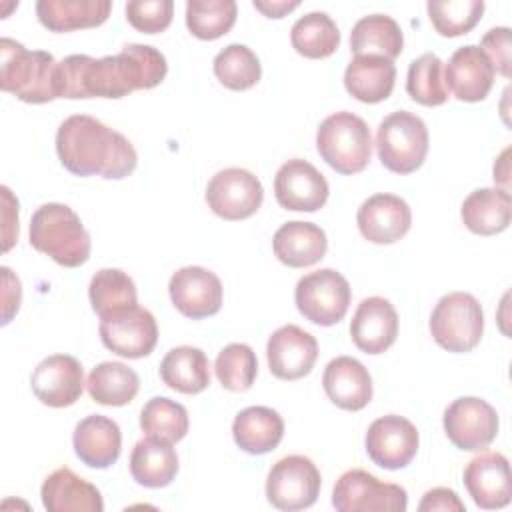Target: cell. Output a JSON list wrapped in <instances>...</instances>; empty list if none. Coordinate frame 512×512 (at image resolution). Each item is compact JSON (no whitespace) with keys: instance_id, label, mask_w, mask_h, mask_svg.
Returning a JSON list of instances; mask_svg holds the SVG:
<instances>
[{"instance_id":"cell-1","label":"cell","mask_w":512,"mask_h":512,"mask_svg":"<svg viewBox=\"0 0 512 512\" xmlns=\"http://www.w3.org/2000/svg\"><path fill=\"white\" fill-rule=\"evenodd\" d=\"M168 72L166 58L148 44H126L118 54L66 56L56 64V98H124L158 86Z\"/></svg>"},{"instance_id":"cell-2","label":"cell","mask_w":512,"mask_h":512,"mask_svg":"<svg viewBox=\"0 0 512 512\" xmlns=\"http://www.w3.org/2000/svg\"><path fill=\"white\" fill-rule=\"evenodd\" d=\"M56 152L74 176L120 180L134 172L138 154L132 142L88 114L68 116L56 132Z\"/></svg>"},{"instance_id":"cell-3","label":"cell","mask_w":512,"mask_h":512,"mask_svg":"<svg viewBox=\"0 0 512 512\" xmlns=\"http://www.w3.org/2000/svg\"><path fill=\"white\" fill-rule=\"evenodd\" d=\"M30 244L64 268H78L90 256V234L66 204L48 202L30 220Z\"/></svg>"},{"instance_id":"cell-4","label":"cell","mask_w":512,"mask_h":512,"mask_svg":"<svg viewBox=\"0 0 512 512\" xmlns=\"http://www.w3.org/2000/svg\"><path fill=\"white\" fill-rule=\"evenodd\" d=\"M56 64L50 52L28 50L12 38L0 40V88L22 102L56 100Z\"/></svg>"},{"instance_id":"cell-5","label":"cell","mask_w":512,"mask_h":512,"mask_svg":"<svg viewBox=\"0 0 512 512\" xmlns=\"http://www.w3.org/2000/svg\"><path fill=\"white\" fill-rule=\"evenodd\" d=\"M316 150L338 174H358L372 156L370 128L352 112H334L318 126Z\"/></svg>"},{"instance_id":"cell-6","label":"cell","mask_w":512,"mask_h":512,"mask_svg":"<svg viewBox=\"0 0 512 512\" xmlns=\"http://www.w3.org/2000/svg\"><path fill=\"white\" fill-rule=\"evenodd\" d=\"M428 128L408 110L388 114L376 130V150L382 166L394 174L418 170L428 154Z\"/></svg>"},{"instance_id":"cell-7","label":"cell","mask_w":512,"mask_h":512,"mask_svg":"<svg viewBox=\"0 0 512 512\" xmlns=\"http://www.w3.org/2000/svg\"><path fill=\"white\" fill-rule=\"evenodd\" d=\"M484 332V312L480 302L468 292L442 296L430 316L434 342L448 352H470L478 346Z\"/></svg>"},{"instance_id":"cell-8","label":"cell","mask_w":512,"mask_h":512,"mask_svg":"<svg viewBox=\"0 0 512 512\" xmlns=\"http://www.w3.org/2000/svg\"><path fill=\"white\" fill-rule=\"evenodd\" d=\"M350 284L334 268H320L302 276L294 290L298 312L318 326L340 322L350 306Z\"/></svg>"},{"instance_id":"cell-9","label":"cell","mask_w":512,"mask_h":512,"mask_svg":"<svg viewBox=\"0 0 512 512\" xmlns=\"http://www.w3.org/2000/svg\"><path fill=\"white\" fill-rule=\"evenodd\" d=\"M320 486L322 478L316 464L302 454H290L272 464L266 478V498L284 512L304 510L316 502Z\"/></svg>"},{"instance_id":"cell-10","label":"cell","mask_w":512,"mask_h":512,"mask_svg":"<svg viewBox=\"0 0 512 512\" xmlns=\"http://www.w3.org/2000/svg\"><path fill=\"white\" fill-rule=\"evenodd\" d=\"M332 506L338 512H404L408 494L398 484L380 482L374 474L352 468L336 480Z\"/></svg>"},{"instance_id":"cell-11","label":"cell","mask_w":512,"mask_h":512,"mask_svg":"<svg viewBox=\"0 0 512 512\" xmlns=\"http://www.w3.org/2000/svg\"><path fill=\"white\" fill-rule=\"evenodd\" d=\"M448 440L466 452L488 448L498 434V414L494 406L476 396L456 398L442 418Z\"/></svg>"},{"instance_id":"cell-12","label":"cell","mask_w":512,"mask_h":512,"mask_svg":"<svg viewBox=\"0 0 512 512\" xmlns=\"http://www.w3.org/2000/svg\"><path fill=\"white\" fill-rule=\"evenodd\" d=\"M264 200L262 182L244 168H224L206 186L208 208L224 220H244L258 212Z\"/></svg>"},{"instance_id":"cell-13","label":"cell","mask_w":512,"mask_h":512,"mask_svg":"<svg viewBox=\"0 0 512 512\" xmlns=\"http://www.w3.org/2000/svg\"><path fill=\"white\" fill-rule=\"evenodd\" d=\"M102 344L122 358H144L158 342V324L150 310L138 304L100 318Z\"/></svg>"},{"instance_id":"cell-14","label":"cell","mask_w":512,"mask_h":512,"mask_svg":"<svg viewBox=\"0 0 512 512\" xmlns=\"http://www.w3.org/2000/svg\"><path fill=\"white\" fill-rule=\"evenodd\" d=\"M420 436L416 426L396 414L382 416L368 426L364 446L368 458L386 470L406 468L418 452Z\"/></svg>"},{"instance_id":"cell-15","label":"cell","mask_w":512,"mask_h":512,"mask_svg":"<svg viewBox=\"0 0 512 512\" xmlns=\"http://www.w3.org/2000/svg\"><path fill=\"white\" fill-rule=\"evenodd\" d=\"M328 194V180L308 160L292 158L274 176L276 202L286 210L316 212L326 204Z\"/></svg>"},{"instance_id":"cell-16","label":"cell","mask_w":512,"mask_h":512,"mask_svg":"<svg viewBox=\"0 0 512 512\" xmlns=\"http://www.w3.org/2000/svg\"><path fill=\"white\" fill-rule=\"evenodd\" d=\"M168 292L174 308L192 320L214 316L222 306V282L212 270L202 266L176 270L170 278Z\"/></svg>"},{"instance_id":"cell-17","label":"cell","mask_w":512,"mask_h":512,"mask_svg":"<svg viewBox=\"0 0 512 512\" xmlns=\"http://www.w3.org/2000/svg\"><path fill=\"white\" fill-rule=\"evenodd\" d=\"M30 386L34 396L50 408L72 406L84 390L82 364L70 354H52L34 368Z\"/></svg>"},{"instance_id":"cell-18","label":"cell","mask_w":512,"mask_h":512,"mask_svg":"<svg viewBox=\"0 0 512 512\" xmlns=\"http://www.w3.org/2000/svg\"><path fill=\"white\" fill-rule=\"evenodd\" d=\"M270 372L280 380H298L310 374L318 358L316 338L296 324L280 326L266 344Z\"/></svg>"},{"instance_id":"cell-19","label":"cell","mask_w":512,"mask_h":512,"mask_svg":"<svg viewBox=\"0 0 512 512\" xmlns=\"http://www.w3.org/2000/svg\"><path fill=\"white\" fill-rule=\"evenodd\" d=\"M464 486L474 504L482 510H496L510 504L512 476L508 458L500 452H482L464 468Z\"/></svg>"},{"instance_id":"cell-20","label":"cell","mask_w":512,"mask_h":512,"mask_svg":"<svg viewBox=\"0 0 512 512\" xmlns=\"http://www.w3.org/2000/svg\"><path fill=\"white\" fill-rule=\"evenodd\" d=\"M360 234L374 244H392L406 236L412 212L406 200L396 194H374L366 198L356 214Z\"/></svg>"},{"instance_id":"cell-21","label":"cell","mask_w":512,"mask_h":512,"mask_svg":"<svg viewBox=\"0 0 512 512\" xmlns=\"http://www.w3.org/2000/svg\"><path fill=\"white\" fill-rule=\"evenodd\" d=\"M496 70L480 46L466 44L458 48L444 66V82L448 90L462 102H480L494 84Z\"/></svg>"},{"instance_id":"cell-22","label":"cell","mask_w":512,"mask_h":512,"mask_svg":"<svg viewBox=\"0 0 512 512\" xmlns=\"http://www.w3.org/2000/svg\"><path fill=\"white\" fill-rule=\"evenodd\" d=\"M350 336L356 348L366 354L386 352L398 336L396 308L382 296L364 298L352 316Z\"/></svg>"},{"instance_id":"cell-23","label":"cell","mask_w":512,"mask_h":512,"mask_svg":"<svg viewBox=\"0 0 512 512\" xmlns=\"http://www.w3.org/2000/svg\"><path fill=\"white\" fill-rule=\"evenodd\" d=\"M322 386L332 404L358 412L372 400V378L366 366L352 356H336L322 374Z\"/></svg>"},{"instance_id":"cell-24","label":"cell","mask_w":512,"mask_h":512,"mask_svg":"<svg viewBox=\"0 0 512 512\" xmlns=\"http://www.w3.org/2000/svg\"><path fill=\"white\" fill-rule=\"evenodd\" d=\"M76 456L90 468L104 470L112 466L122 450L120 426L102 414L82 418L72 434Z\"/></svg>"},{"instance_id":"cell-25","label":"cell","mask_w":512,"mask_h":512,"mask_svg":"<svg viewBox=\"0 0 512 512\" xmlns=\"http://www.w3.org/2000/svg\"><path fill=\"white\" fill-rule=\"evenodd\" d=\"M42 504L48 512H102L104 500L100 490L80 478L68 466L46 476L40 488Z\"/></svg>"},{"instance_id":"cell-26","label":"cell","mask_w":512,"mask_h":512,"mask_svg":"<svg viewBox=\"0 0 512 512\" xmlns=\"http://www.w3.org/2000/svg\"><path fill=\"white\" fill-rule=\"evenodd\" d=\"M272 248L274 256L282 264L290 268H306L324 258L328 240L326 232L320 226L312 222L292 220L276 230L272 238Z\"/></svg>"},{"instance_id":"cell-27","label":"cell","mask_w":512,"mask_h":512,"mask_svg":"<svg viewBox=\"0 0 512 512\" xmlns=\"http://www.w3.org/2000/svg\"><path fill=\"white\" fill-rule=\"evenodd\" d=\"M396 82L392 60L382 56H354L344 70V86L352 98L364 104L386 100Z\"/></svg>"},{"instance_id":"cell-28","label":"cell","mask_w":512,"mask_h":512,"mask_svg":"<svg viewBox=\"0 0 512 512\" xmlns=\"http://www.w3.org/2000/svg\"><path fill=\"white\" fill-rule=\"evenodd\" d=\"M460 216L464 226L474 234H500L512 218L510 192L506 188H478L464 198Z\"/></svg>"},{"instance_id":"cell-29","label":"cell","mask_w":512,"mask_h":512,"mask_svg":"<svg viewBox=\"0 0 512 512\" xmlns=\"http://www.w3.org/2000/svg\"><path fill=\"white\" fill-rule=\"evenodd\" d=\"M112 10L110 0H38L36 16L52 32L94 28L106 22Z\"/></svg>"},{"instance_id":"cell-30","label":"cell","mask_w":512,"mask_h":512,"mask_svg":"<svg viewBox=\"0 0 512 512\" xmlns=\"http://www.w3.org/2000/svg\"><path fill=\"white\" fill-rule=\"evenodd\" d=\"M232 436L240 450L254 456L266 454L280 444L284 436V420L268 406H248L236 414Z\"/></svg>"},{"instance_id":"cell-31","label":"cell","mask_w":512,"mask_h":512,"mask_svg":"<svg viewBox=\"0 0 512 512\" xmlns=\"http://www.w3.org/2000/svg\"><path fill=\"white\" fill-rule=\"evenodd\" d=\"M178 472V454L170 442L158 438H142L130 454V474L146 488L168 486Z\"/></svg>"},{"instance_id":"cell-32","label":"cell","mask_w":512,"mask_h":512,"mask_svg":"<svg viewBox=\"0 0 512 512\" xmlns=\"http://www.w3.org/2000/svg\"><path fill=\"white\" fill-rule=\"evenodd\" d=\"M162 382L182 394H198L210 384V364L202 348L176 346L160 362Z\"/></svg>"},{"instance_id":"cell-33","label":"cell","mask_w":512,"mask_h":512,"mask_svg":"<svg viewBox=\"0 0 512 512\" xmlns=\"http://www.w3.org/2000/svg\"><path fill=\"white\" fill-rule=\"evenodd\" d=\"M402 46V28L386 14L364 16L352 26L350 50L354 56H382L394 60L400 56Z\"/></svg>"},{"instance_id":"cell-34","label":"cell","mask_w":512,"mask_h":512,"mask_svg":"<svg viewBox=\"0 0 512 512\" xmlns=\"http://www.w3.org/2000/svg\"><path fill=\"white\" fill-rule=\"evenodd\" d=\"M86 388L90 398L102 406H126L136 398L140 378L122 362H100L90 370Z\"/></svg>"},{"instance_id":"cell-35","label":"cell","mask_w":512,"mask_h":512,"mask_svg":"<svg viewBox=\"0 0 512 512\" xmlns=\"http://www.w3.org/2000/svg\"><path fill=\"white\" fill-rule=\"evenodd\" d=\"M290 42L304 58H328L340 46V30L326 12H308L294 22Z\"/></svg>"},{"instance_id":"cell-36","label":"cell","mask_w":512,"mask_h":512,"mask_svg":"<svg viewBox=\"0 0 512 512\" xmlns=\"http://www.w3.org/2000/svg\"><path fill=\"white\" fill-rule=\"evenodd\" d=\"M88 298L92 310L100 316H112L138 304V292L134 280L118 268L98 270L88 286Z\"/></svg>"},{"instance_id":"cell-37","label":"cell","mask_w":512,"mask_h":512,"mask_svg":"<svg viewBox=\"0 0 512 512\" xmlns=\"http://www.w3.org/2000/svg\"><path fill=\"white\" fill-rule=\"evenodd\" d=\"M408 96L422 106H440L448 100V86L444 82V62L426 52L410 62L406 74Z\"/></svg>"},{"instance_id":"cell-38","label":"cell","mask_w":512,"mask_h":512,"mask_svg":"<svg viewBox=\"0 0 512 512\" xmlns=\"http://www.w3.org/2000/svg\"><path fill=\"white\" fill-rule=\"evenodd\" d=\"M140 428L150 438L174 444L188 432V412L180 402L166 396H154L140 412Z\"/></svg>"},{"instance_id":"cell-39","label":"cell","mask_w":512,"mask_h":512,"mask_svg":"<svg viewBox=\"0 0 512 512\" xmlns=\"http://www.w3.org/2000/svg\"><path fill=\"white\" fill-rule=\"evenodd\" d=\"M238 16L234 0H188L186 26L200 40H216L230 32Z\"/></svg>"},{"instance_id":"cell-40","label":"cell","mask_w":512,"mask_h":512,"mask_svg":"<svg viewBox=\"0 0 512 512\" xmlns=\"http://www.w3.org/2000/svg\"><path fill=\"white\" fill-rule=\"evenodd\" d=\"M214 74L222 86L230 90H248L258 84L262 66L258 56L244 44H228L212 62Z\"/></svg>"},{"instance_id":"cell-41","label":"cell","mask_w":512,"mask_h":512,"mask_svg":"<svg viewBox=\"0 0 512 512\" xmlns=\"http://www.w3.org/2000/svg\"><path fill=\"white\" fill-rule=\"evenodd\" d=\"M218 382L230 392L248 390L258 374V360L248 344L232 342L224 346L214 362Z\"/></svg>"},{"instance_id":"cell-42","label":"cell","mask_w":512,"mask_h":512,"mask_svg":"<svg viewBox=\"0 0 512 512\" xmlns=\"http://www.w3.org/2000/svg\"><path fill=\"white\" fill-rule=\"evenodd\" d=\"M428 16L434 30L440 36L456 38L468 34L482 18L484 2L482 0H444L428 2Z\"/></svg>"},{"instance_id":"cell-43","label":"cell","mask_w":512,"mask_h":512,"mask_svg":"<svg viewBox=\"0 0 512 512\" xmlns=\"http://www.w3.org/2000/svg\"><path fill=\"white\" fill-rule=\"evenodd\" d=\"M126 20L132 28L144 34H158L172 22L174 2L172 0H132L124 8Z\"/></svg>"},{"instance_id":"cell-44","label":"cell","mask_w":512,"mask_h":512,"mask_svg":"<svg viewBox=\"0 0 512 512\" xmlns=\"http://www.w3.org/2000/svg\"><path fill=\"white\" fill-rule=\"evenodd\" d=\"M480 48L490 58L494 70L500 72L504 78H508L510 76V48H512L510 28H506V26L490 28L482 36Z\"/></svg>"},{"instance_id":"cell-45","label":"cell","mask_w":512,"mask_h":512,"mask_svg":"<svg viewBox=\"0 0 512 512\" xmlns=\"http://www.w3.org/2000/svg\"><path fill=\"white\" fill-rule=\"evenodd\" d=\"M418 510L420 512H434V510L464 512L466 506L452 488H432L422 496V500L418 504Z\"/></svg>"},{"instance_id":"cell-46","label":"cell","mask_w":512,"mask_h":512,"mask_svg":"<svg viewBox=\"0 0 512 512\" xmlns=\"http://www.w3.org/2000/svg\"><path fill=\"white\" fill-rule=\"evenodd\" d=\"M2 196H4V252H6L14 244V238H18V200L12 198L6 186H2Z\"/></svg>"},{"instance_id":"cell-47","label":"cell","mask_w":512,"mask_h":512,"mask_svg":"<svg viewBox=\"0 0 512 512\" xmlns=\"http://www.w3.org/2000/svg\"><path fill=\"white\" fill-rule=\"evenodd\" d=\"M298 6H300L298 0H292V2H286V0H254V8L260 10L268 18H282L284 14L292 12Z\"/></svg>"}]
</instances>
